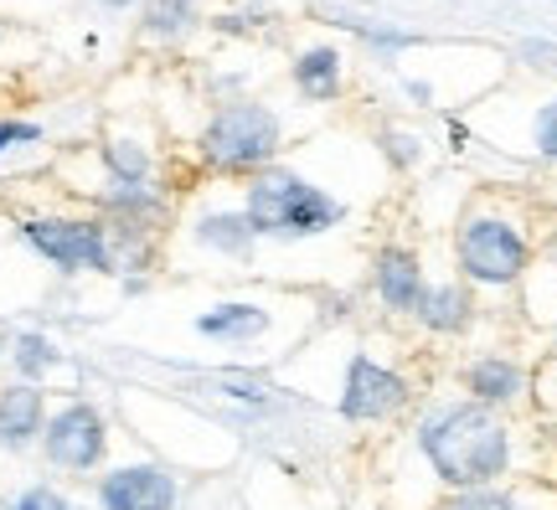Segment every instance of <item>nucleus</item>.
I'll return each instance as SVG.
<instances>
[{"mask_svg": "<svg viewBox=\"0 0 557 510\" xmlns=\"http://www.w3.org/2000/svg\"><path fill=\"white\" fill-rule=\"evenodd\" d=\"M413 449L423 470L444 495L500 485L517 464V433L496 408H480L470 397H449L423 408L413 423Z\"/></svg>", "mask_w": 557, "mask_h": 510, "instance_id": "nucleus-1", "label": "nucleus"}, {"mask_svg": "<svg viewBox=\"0 0 557 510\" xmlns=\"http://www.w3.org/2000/svg\"><path fill=\"white\" fill-rule=\"evenodd\" d=\"M243 216L259 242H310V237H325L331 227L346 222V201L331 197L315 181L284 171V165H269L248 181Z\"/></svg>", "mask_w": 557, "mask_h": 510, "instance_id": "nucleus-2", "label": "nucleus"}, {"mask_svg": "<svg viewBox=\"0 0 557 510\" xmlns=\"http://www.w3.org/2000/svg\"><path fill=\"white\" fill-rule=\"evenodd\" d=\"M278 145H284V129H278L274 109H263V103H222L197 139L201 160L212 171H222V176H243V171L259 176V171H269Z\"/></svg>", "mask_w": 557, "mask_h": 510, "instance_id": "nucleus-3", "label": "nucleus"}, {"mask_svg": "<svg viewBox=\"0 0 557 510\" xmlns=\"http://www.w3.org/2000/svg\"><path fill=\"white\" fill-rule=\"evenodd\" d=\"M455 263L465 284H475V289H511L532 263V242L506 216L470 212L455 227Z\"/></svg>", "mask_w": 557, "mask_h": 510, "instance_id": "nucleus-4", "label": "nucleus"}, {"mask_svg": "<svg viewBox=\"0 0 557 510\" xmlns=\"http://www.w3.org/2000/svg\"><path fill=\"white\" fill-rule=\"evenodd\" d=\"M21 237L58 274H103V278L120 274V258H114V242H109V222H99V216H26Z\"/></svg>", "mask_w": 557, "mask_h": 510, "instance_id": "nucleus-5", "label": "nucleus"}, {"mask_svg": "<svg viewBox=\"0 0 557 510\" xmlns=\"http://www.w3.org/2000/svg\"><path fill=\"white\" fill-rule=\"evenodd\" d=\"M41 459L58 474H99L109 464V418L88 397H67L62 408L47 412L41 428Z\"/></svg>", "mask_w": 557, "mask_h": 510, "instance_id": "nucleus-6", "label": "nucleus"}, {"mask_svg": "<svg viewBox=\"0 0 557 510\" xmlns=\"http://www.w3.org/2000/svg\"><path fill=\"white\" fill-rule=\"evenodd\" d=\"M408 397H413V387H408V376L398 366H382L377 356L357 351L341 372L336 408L346 423H387V418H398L408 408Z\"/></svg>", "mask_w": 557, "mask_h": 510, "instance_id": "nucleus-7", "label": "nucleus"}, {"mask_svg": "<svg viewBox=\"0 0 557 510\" xmlns=\"http://www.w3.org/2000/svg\"><path fill=\"white\" fill-rule=\"evenodd\" d=\"M94 500H99V510H176L181 480L156 459H135V464L103 470Z\"/></svg>", "mask_w": 557, "mask_h": 510, "instance_id": "nucleus-8", "label": "nucleus"}, {"mask_svg": "<svg viewBox=\"0 0 557 510\" xmlns=\"http://www.w3.org/2000/svg\"><path fill=\"white\" fill-rule=\"evenodd\" d=\"M423 289H429V278H423V263H418L413 248L387 242V248L372 258V295H377V304L387 314L413 320L418 304H423Z\"/></svg>", "mask_w": 557, "mask_h": 510, "instance_id": "nucleus-9", "label": "nucleus"}, {"mask_svg": "<svg viewBox=\"0 0 557 510\" xmlns=\"http://www.w3.org/2000/svg\"><path fill=\"white\" fill-rule=\"evenodd\" d=\"M47 393L41 387H26V382H11L0 387V449L5 453H26L41 444V428H47Z\"/></svg>", "mask_w": 557, "mask_h": 510, "instance_id": "nucleus-10", "label": "nucleus"}, {"mask_svg": "<svg viewBox=\"0 0 557 510\" xmlns=\"http://www.w3.org/2000/svg\"><path fill=\"white\" fill-rule=\"evenodd\" d=\"M269 331H274V310H263L253 299H222L197 314V335L212 346H253Z\"/></svg>", "mask_w": 557, "mask_h": 510, "instance_id": "nucleus-11", "label": "nucleus"}, {"mask_svg": "<svg viewBox=\"0 0 557 510\" xmlns=\"http://www.w3.org/2000/svg\"><path fill=\"white\" fill-rule=\"evenodd\" d=\"M465 393L470 402L480 408H511L527 397V372H521L511 356H475L470 366H465Z\"/></svg>", "mask_w": 557, "mask_h": 510, "instance_id": "nucleus-12", "label": "nucleus"}, {"mask_svg": "<svg viewBox=\"0 0 557 510\" xmlns=\"http://www.w3.org/2000/svg\"><path fill=\"white\" fill-rule=\"evenodd\" d=\"M413 320L429 335H444V340H449V335H465L470 331V320H475V295H470V284H455V278L429 284Z\"/></svg>", "mask_w": 557, "mask_h": 510, "instance_id": "nucleus-13", "label": "nucleus"}, {"mask_svg": "<svg viewBox=\"0 0 557 510\" xmlns=\"http://www.w3.org/2000/svg\"><path fill=\"white\" fill-rule=\"evenodd\" d=\"M191 242L197 248H207V253L218 258H248L253 248H259V237H253V227H248V216H243V207H222V212H201L197 222H191Z\"/></svg>", "mask_w": 557, "mask_h": 510, "instance_id": "nucleus-14", "label": "nucleus"}, {"mask_svg": "<svg viewBox=\"0 0 557 510\" xmlns=\"http://www.w3.org/2000/svg\"><path fill=\"white\" fill-rule=\"evenodd\" d=\"M11 372H16V382H26V387H41L52 372H62V346L52 340V335H41V331H16L11 335Z\"/></svg>", "mask_w": 557, "mask_h": 510, "instance_id": "nucleus-15", "label": "nucleus"}, {"mask_svg": "<svg viewBox=\"0 0 557 510\" xmlns=\"http://www.w3.org/2000/svg\"><path fill=\"white\" fill-rule=\"evenodd\" d=\"M103 171H109V191H145L150 181V150L135 139H109L103 145Z\"/></svg>", "mask_w": 557, "mask_h": 510, "instance_id": "nucleus-16", "label": "nucleus"}, {"mask_svg": "<svg viewBox=\"0 0 557 510\" xmlns=\"http://www.w3.org/2000/svg\"><path fill=\"white\" fill-rule=\"evenodd\" d=\"M295 83H299V94H305V99L331 103L341 94V58L331 52V47H310V52H299Z\"/></svg>", "mask_w": 557, "mask_h": 510, "instance_id": "nucleus-17", "label": "nucleus"}, {"mask_svg": "<svg viewBox=\"0 0 557 510\" xmlns=\"http://www.w3.org/2000/svg\"><path fill=\"white\" fill-rule=\"evenodd\" d=\"M438 510H537L527 490H511V485H480V490H459L444 495Z\"/></svg>", "mask_w": 557, "mask_h": 510, "instance_id": "nucleus-18", "label": "nucleus"}, {"mask_svg": "<svg viewBox=\"0 0 557 510\" xmlns=\"http://www.w3.org/2000/svg\"><path fill=\"white\" fill-rule=\"evenodd\" d=\"M197 21V0H145V32L150 37H181Z\"/></svg>", "mask_w": 557, "mask_h": 510, "instance_id": "nucleus-19", "label": "nucleus"}, {"mask_svg": "<svg viewBox=\"0 0 557 510\" xmlns=\"http://www.w3.org/2000/svg\"><path fill=\"white\" fill-rule=\"evenodd\" d=\"M11 510H73V500H67L58 485H26Z\"/></svg>", "mask_w": 557, "mask_h": 510, "instance_id": "nucleus-20", "label": "nucleus"}, {"mask_svg": "<svg viewBox=\"0 0 557 510\" xmlns=\"http://www.w3.org/2000/svg\"><path fill=\"white\" fill-rule=\"evenodd\" d=\"M41 139V124H32V119H5L0 124V156L5 150H21V145H37Z\"/></svg>", "mask_w": 557, "mask_h": 510, "instance_id": "nucleus-21", "label": "nucleus"}, {"mask_svg": "<svg viewBox=\"0 0 557 510\" xmlns=\"http://www.w3.org/2000/svg\"><path fill=\"white\" fill-rule=\"evenodd\" d=\"M537 150L547 160H557V103H547L537 114Z\"/></svg>", "mask_w": 557, "mask_h": 510, "instance_id": "nucleus-22", "label": "nucleus"}, {"mask_svg": "<svg viewBox=\"0 0 557 510\" xmlns=\"http://www.w3.org/2000/svg\"><path fill=\"white\" fill-rule=\"evenodd\" d=\"M5 356H11V335L0 331V361H5Z\"/></svg>", "mask_w": 557, "mask_h": 510, "instance_id": "nucleus-23", "label": "nucleus"}, {"mask_svg": "<svg viewBox=\"0 0 557 510\" xmlns=\"http://www.w3.org/2000/svg\"><path fill=\"white\" fill-rule=\"evenodd\" d=\"M99 5H109V11H124V5H135V0H99Z\"/></svg>", "mask_w": 557, "mask_h": 510, "instance_id": "nucleus-24", "label": "nucleus"}, {"mask_svg": "<svg viewBox=\"0 0 557 510\" xmlns=\"http://www.w3.org/2000/svg\"><path fill=\"white\" fill-rule=\"evenodd\" d=\"M73 510H99V506H73Z\"/></svg>", "mask_w": 557, "mask_h": 510, "instance_id": "nucleus-25", "label": "nucleus"}]
</instances>
